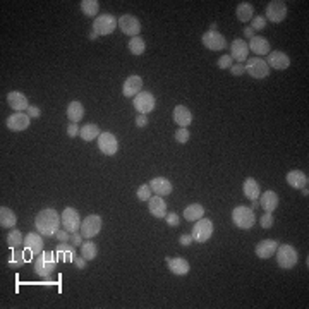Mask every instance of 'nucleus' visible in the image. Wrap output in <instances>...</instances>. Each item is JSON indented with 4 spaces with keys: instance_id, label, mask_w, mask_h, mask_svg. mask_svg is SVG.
<instances>
[{
    "instance_id": "5",
    "label": "nucleus",
    "mask_w": 309,
    "mask_h": 309,
    "mask_svg": "<svg viewBox=\"0 0 309 309\" xmlns=\"http://www.w3.org/2000/svg\"><path fill=\"white\" fill-rule=\"evenodd\" d=\"M119 26V21L112 14H102V16H96L93 21V31L98 34V36H107L115 31V28Z\"/></svg>"
},
{
    "instance_id": "56",
    "label": "nucleus",
    "mask_w": 309,
    "mask_h": 309,
    "mask_svg": "<svg viewBox=\"0 0 309 309\" xmlns=\"http://www.w3.org/2000/svg\"><path fill=\"white\" fill-rule=\"evenodd\" d=\"M301 191H302V196H307V194H309V192H307V187H302Z\"/></svg>"
},
{
    "instance_id": "54",
    "label": "nucleus",
    "mask_w": 309,
    "mask_h": 309,
    "mask_svg": "<svg viewBox=\"0 0 309 309\" xmlns=\"http://www.w3.org/2000/svg\"><path fill=\"white\" fill-rule=\"evenodd\" d=\"M244 36H246V38H249V40H251V38L254 36V29H253L251 26L244 28Z\"/></svg>"
},
{
    "instance_id": "2",
    "label": "nucleus",
    "mask_w": 309,
    "mask_h": 309,
    "mask_svg": "<svg viewBox=\"0 0 309 309\" xmlns=\"http://www.w3.org/2000/svg\"><path fill=\"white\" fill-rule=\"evenodd\" d=\"M57 258L55 253H42L38 254V258L34 260V273L43 278H47L55 272L57 268Z\"/></svg>"
},
{
    "instance_id": "48",
    "label": "nucleus",
    "mask_w": 309,
    "mask_h": 309,
    "mask_svg": "<svg viewBox=\"0 0 309 309\" xmlns=\"http://www.w3.org/2000/svg\"><path fill=\"white\" fill-rule=\"evenodd\" d=\"M55 237L59 239L61 242H69V239H71V234H69L66 228L64 230H59L57 234H55Z\"/></svg>"
},
{
    "instance_id": "18",
    "label": "nucleus",
    "mask_w": 309,
    "mask_h": 309,
    "mask_svg": "<svg viewBox=\"0 0 309 309\" xmlns=\"http://www.w3.org/2000/svg\"><path fill=\"white\" fill-rule=\"evenodd\" d=\"M53 253H55L57 261H61V263H72L78 258L76 246H74V244H69V242H61Z\"/></svg>"
},
{
    "instance_id": "45",
    "label": "nucleus",
    "mask_w": 309,
    "mask_h": 309,
    "mask_svg": "<svg viewBox=\"0 0 309 309\" xmlns=\"http://www.w3.org/2000/svg\"><path fill=\"white\" fill-rule=\"evenodd\" d=\"M165 222L168 223L170 227H177L179 223H181V218H179V215L177 213H167V217H165Z\"/></svg>"
},
{
    "instance_id": "39",
    "label": "nucleus",
    "mask_w": 309,
    "mask_h": 309,
    "mask_svg": "<svg viewBox=\"0 0 309 309\" xmlns=\"http://www.w3.org/2000/svg\"><path fill=\"white\" fill-rule=\"evenodd\" d=\"M23 242H24V236L17 230V228H12V230L9 232V236H7V246L14 249V247L21 246Z\"/></svg>"
},
{
    "instance_id": "23",
    "label": "nucleus",
    "mask_w": 309,
    "mask_h": 309,
    "mask_svg": "<svg viewBox=\"0 0 309 309\" xmlns=\"http://www.w3.org/2000/svg\"><path fill=\"white\" fill-rule=\"evenodd\" d=\"M149 187H151V192H154L157 196H168L172 192V182L165 177H154L149 181Z\"/></svg>"
},
{
    "instance_id": "3",
    "label": "nucleus",
    "mask_w": 309,
    "mask_h": 309,
    "mask_svg": "<svg viewBox=\"0 0 309 309\" xmlns=\"http://www.w3.org/2000/svg\"><path fill=\"white\" fill-rule=\"evenodd\" d=\"M277 265L283 268V270H292L294 266L297 265L299 254L296 251V247L291 246V244H282L277 249Z\"/></svg>"
},
{
    "instance_id": "47",
    "label": "nucleus",
    "mask_w": 309,
    "mask_h": 309,
    "mask_svg": "<svg viewBox=\"0 0 309 309\" xmlns=\"http://www.w3.org/2000/svg\"><path fill=\"white\" fill-rule=\"evenodd\" d=\"M230 72L234 76H241V74L246 72V67H244V64H236V66L230 67Z\"/></svg>"
},
{
    "instance_id": "36",
    "label": "nucleus",
    "mask_w": 309,
    "mask_h": 309,
    "mask_svg": "<svg viewBox=\"0 0 309 309\" xmlns=\"http://www.w3.org/2000/svg\"><path fill=\"white\" fill-rule=\"evenodd\" d=\"M96 254H98V247H96V244H94L93 241H84L81 244V256L86 261L94 260V258H96Z\"/></svg>"
},
{
    "instance_id": "55",
    "label": "nucleus",
    "mask_w": 309,
    "mask_h": 309,
    "mask_svg": "<svg viewBox=\"0 0 309 309\" xmlns=\"http://www.w3.org/2000/svg\"><path fill=\"white\" fill-rule=\"evenodd\" d=\"M96 36H98V34H96V33H94V31H93L91 34H89V40H96Z\"/></svg>"
},
{
    "instance_id": "28",
    "label": "nucleus",
    "mask_w": 309,
    "mask_h": 309,
    "mask_svg": "<svg viewBox=\"0 0 309 309\" xmlns=\"http://www.w3.org/2000/svg\"><path fill=\"white\" fill-rule=\"evenodd\" d=\"M260 204L265 211L273 213L278 206V194L273 191H265V194H260Z\"/></svg>"
},
{
    "instance_id": "52",
    "label": "nucleus",
    "mask_w": 309,
    "mask_h": 309,
    "mask_svg": "<svg viewBox=\"0 0 309 309\" xmlns=\"http://www.w3.org/2000/svg\"><path fill=\"white\" fill-rule=\"evenodd\" d=\"M136 126H138V127H146V126H148V119H146V115L139 113V115L136 117Z\"/></svg>"
},
{
    "instance_id": "53",
    "label": "nucleus",
    "mask_w": 309,
    "mask_h": 309,
    "mask_svg": "<svg viewBox=\"0 0 309 309\" xmlns=\"http://www.w3.org/2000/svg\"><path fill=\"white\" fill-rule=\"evenodd\" d=\"M74 265H76L79 270H84V268H86V260H84L83 256H78L76 260H74Z\"/></svg>"
},
{
    "instance_id": "32",
    "label": "nucleus",
    "mask_w": 309,
    "mask_h": 309,
    "mask_svg": "<svg viewBox=\"0 0 309 309\" xmlns=\"http://www.w3.org/2000/svg\"><path fill=\"white\" fill-rule=\"evenodd\" d=\"M16 222H17V217L11 208H6V206L0 208V225H2V228H12L16 225Z\"/></svg>"
},
{
    "instance_id": "9",
    "label": "nucleus",
    "mask_w": 309,
    "mask_h": 309,
    "mask_svg": "<svg viewBox=\"0 0 309 309\" xmlns=\"http://www.w3.org/2000/svg\"><path fill=\"white\" fill-rule=\"evenodd\" d=\"M132 105L134 108L143 113V115H146V113L153 112L154 110V105H157V100H154V96L149 91H141L138 93L136 96H134L132 100Z\"/></svg>"
},
{
    "instance_id": "1",
    "label": "nucleus",
    "mask_w": 309,
    "mask_h": 309,
    "mask_svg": "<svg viewBox=\"0 0 309 309\" xmlns=\"http://www.w3.org/2000/svg\"><path fill=\"white\" fill-rule=\"evenodd\" d=\"M62 225V218L61 215L53 210V208H45L36 215L34 218V227H36V232L42 234L43 237H55V234L61 230Z\"/></svg>"
},
{
    "instance_id": "35",
    "label": "nucleus",
    "mask_w": 309,
    "mask_h": 309,
    "mask_svg": "<svg viewBox=\"0 0 309 309\" xmlns=\"http://www.w3.org/2000/svg\"><path fill=\"white\" fill-rule=\"evenodd\" d=\"M236 14H237V17H239V21H241V23H247V21H251V19L254 17V7L249 2H242V4H239V6H237Z\"/></svg>"
},
{
    "instance_id": "6",
    "label": "nucleus",
    "mask_w": 309,
    "mask_h": 309,
    "mask_svg": "<svg viewBox=\"0 0 309 309\" xmlns=\"http://www.w3.org/2000/svg\"><path fill=\"white\" fill-rule=\"evenodd\" d=\"M244 67H246V72L249 76L254 79H265L270 76V67H268L265 59H260V57L247 59Z\"/></svg>"
},
{
    "instance_id": "4",
    "label": "nucleus",
    "mask_w": 309,
    "mask_h": 309,
    "mask_svg": "<svg viewBox=\"0 0 309 309\" xmlns=\"http://www.w3.org/2000/svg\"><path fill=\"white\" fill-rule=\"evenodd\" d=\"M232 222L234 225L242 228V230H249L253 228L254 222H256V217H254V211L247 206H237L232 210Z\"/></svg>"
},
{
    "instance_id": "22",
    "label": "nucleus",
    "mask_w": 309,
    "mask_h": 309,
    "mask_svg": "<svg viewBox=\"0 0 309 309\" xmlns=\"http://www.w3.org/2000/svg\"><path fill=\"white\" fill-rule=\"evenodd\" d=\"M7 103L12 110L16 112H23V110H28L29 108V102L26 98V94L21 93V91H11L7 94Z\"/></svg>"
},
{
    "instance_id": "33",
    "label": "nucleus",
    "mask_w": 309,
    "mask_h": 309,
    "mask_svg": "<svg viewBox=\"0 0 309 309\" xmlns=\"http://www.w3.org/2000/svg\"><path fill=\"white\" fill-rule=\"evenodd\" d=\"M67 117H69V121L71 122H79V121H83V117H84V107H83V103H79V102H71L69 103V107H67Z\"/></svg>"
},
{
    "instance_id": "19",
    "label": "nucleus",
    "mask_w": 309,
    "mask_h": 309,
    "mask_svg": "<svg viewBox=\"0 0 309 309\" xmlns=\"http://www.w3.org/2000/svg\"><path fill=\"white\" fill-rule=\"evenodd\" d=\"M141 88H143L141 76H129L126 81H124V84H122V93H124V96L134 98L138 93L143 91Z\"/></svg>"
},
{
    "instance_id": "31",
    "label": "nucleus",
    "mask_w": 309,
    "mask_h": 309,
    "mask_svg": "<svg viewBox=\"0 0 309 309\" xmlns=\"http://www.w3.org/2000/svg\"><path fill=\"white\" fill-rule=\"evenodd\" d=\"M203 217H204V208L198 203L189 204L186 210H184V218H186L187 222H198L201 220Z\"/></svg>"
},
{
    "instance_id": "51",
    "label": "nucleus",
    "mask_w": 309,
    "mask_h": 309,
    "mask_svg": "<svg viewBox=\"0 0 309 309\" xmlns=\"http://www.w3.org/2000/svg\"><path fill=\"white\" fill-rule=\"evenodd\" d=\"M179 242H181V246H191V244L194 242L192 241V236H187V234H184V236L179 237Z\"/></svg>"
},
{
    "instance_id": "37",
    "label": "nucleus",
    "mask_w": 309,
    "mask_h": 309,
    "mask_svg": "<svg viewBox=\"0 0 309 309\" xmlns=\"http://www.w3.org/2000/svg\"><path fill=\"white\" fill-rule=\"evenodd\" d=\"M129 50H131L132 55H141V53H144V50H146V43H144L141 36H134L129 42Z\"/></svg>"
},
{
    "instance_id": "41",
    "label": "nucleus",
    "mask_w": 309,
    "mask_h": 309,
    "mask_svg": "<svg viewBox=\"0 0 309 309\" xmlns=\"http://www.w3.org/2000/svg\"><path fill=\"white\" fill-rule=\"evenodd\" d=\"M151 187H149V184H144V186H141L138 189V199L139 201H148L149 198H151Z\"/></svg>"
},
{
    "instance_id": "30",
    "label": "nucleus",
    "mask_w": 309,
    "mask_h": 309,
    "mask_svg": "<svg viewBox=\"0 0 309 309\" xmlns=\"http://www.w3.org/2000/svg\"><path fill=\"white\" fill-rule=\"evenodd\" d=\"M242 191H244V196H246L247 199H251V201H256L261 194V189H260V186H258V182L251 177L244 181Z\"/></svg>"
},
{
    "instance_id": "40",
    "label": "nucleus",
    "mask_w": 309,
    "mask_h": 309,
    "mask_svg": "<svg viewBox=\"0 0 309 309\" xmlns=\"http://www.w3.org/2000/svg\"><path fill=\"white\" fill-rule=\"evenodd\" d=\"M189 131H187V127H179L177 131H176V134H173V138H176V141L177 143H181V144H184V143H187L189 141Z\"/></svg>"
},
{
    "instance_id": "10",
    "label": "nucleus",
    "mask_w": 309,
    "mask_h": 309,
    "mask_svg": "<svg viewBox=\"0 0 309 309\" xmlns=\"http://www.w3.org/2000/svg\"><path fill=\"white\" fill-rule=\"evenodd\" d=\"M62 227L66 228L69 234H74V232H79V228H81V217H79L78 210H74V208L67 206L66 210L62 211Z\"/></svg>"
},
{
    "instance_id": "25",
    "label": "nucleus",
    "mask_w": 309,
    "mask_h": 309,
    "mask_svg": "<svg viewBox=\"0 0 309 309\" xmlns=\"http://www.w3.org/2000/svg\"><path fill=\"white\" fill-rule=\"evenodd\" d=\"M167 266H168V270L177 277L187 275L189 270H191L189 263L184 260V258H167Z\"/></svg>"
},
{
    "instance_id": "29",
    "label": "nucleus",
    "mask_w": 309,
    "mask_h": 309,
    "mask_svg": "<svg viewBox=\"0 0 309 309\" xmlns=\"http://www.w3.org/2000/svg\"><path fill=\"white\" fill-rule=\"evenodd\" d=\"M307 176L301 170H292L287 173V184L294 189H302V187H307Z\"/></svg>"
},
{
    "instance_id": "15",
    "label": "nucleus",
    "mask_w": 309,
    "mask_h": 309,
    "mask_svg": "<svg viewBox=\"0 0 309 309\" xmlns=\"http://www.w3.org/2000/svg\"><path fill=\"white\" fill-rule=\"evenodd\" d=\"M29 121H31V117H29L28 113L16 112V113H12V115L7 117L6 126L14 132H21V131H24V129L29 127Z\"/></svg>"
},
{
    "instance_id": "20",
    "label": "nucleus",
    "mask_w": 309,
    "mask_h": 309,
    "mask_svg": "<svg viewBox=\"0 0 309 309\" xmlns=\"http://www.w3.org/2000/svg\"><path fill=\"white\" fill-rule=\"evenodd\" d=\"M23 246H24V249L31 251L33 254H42V251H43V236L40 232H29L28 236H24Z\"/></svg>"
},
{
    "instance_id": "50",
    "label": "nucleus",
    "mask_w": 309,
    "mask_h": 309,
    "mask_svg": "<svg viewBox=\"0 0 309 309\" xmlns=\"http://www.w3.org/2000/svg\"><path fill=\"white\" fill-rule=\"evenodd\" d=\"M26 112H28V115L31 119H38L40 115H42V110H40L38 107H34V105H29V108Z\"/></svg>"
},
{
    "instance_id": "38",
    "label": "nucleus",
    "mask_w": 309,
    "mask_h": 309,
    "mask_svg": "<svg viewBox=\"0 0 309 309\" xmlns=\"http://www.w3.org/2000/svg\"><path fill=\"white\" fill-rule=\"evenodd\" d=\"M81 11L86 14L88 17H96L98 16V2L96 0H83Z\"/></svg>"
},
{
    "instance_id": "11",
    "label": "nucleus",
    "mask_w": 309,
    "mask_h": 309,
    "mask_svg": "<svg viewBox=\"0 0 309 309\" xmlns=\"http://www.w3.org/2000/svg\"><path fill=\"white\" fill-rule=\"evenodd\" d=\"M201 42H203L204 47H206L208 50H213V52H220V50H225L228 47L225 36L220 34L218 31H211V29L203 34Z\"/></svg>"
},
{
    "instance_id": "12",
    "label": "nucleus",
    "mask_w": 309,
    "mask_h": 309,
    "mask_svg": "<svg viewBox=\"0 0 309 309\" xmlns=\"http://www.w3.org/2000/svg\"><path fill=\"white\" fill-rule=\"evenodd\" d=\"M266 19L272 23H282L287 17V6L283 0H272L266 6Z\"/></svg>"
},
{
    "instance_id": "34",
    "label": "nucleus",
    "mask_w": 309,
    "mask_h": 309,
    "mask_svg": "<svg viewBox=\"0 0 309 309\" xmlns=\"http://www.w3.org/2000/svg\"><path fill=\"white\" fill-rule=\"evenodd\" d=\"M100 127L96 126V124H86V126H83L81 129H79V136H81L83 141H93V139H96L100 136Z\"/></svg>"
},
{
    "instance_id": "17",
    "label": "nucleus",
    "mask_w": 309,
    "mask_h": 309,
    "mask_svg": "<svg viewBox=\"0 0 309 309\" xmlns=\"http://www.w3.org/2000/svg\"><path fill=\"white\" fill-rule=\"evenodd\" d=\"M266 64H268V67H270V69H277V71H285V69L291 66V59H288L287 53L275 50V52L268 53Z\"/></svg>"
},
{
    "instance_id": "46",
    "label": "nucleus",
    "mask_w": 309,
    "mask_h": 309,
    "mask_svg": "<svg viewBox=\"0 0 309 309\" xmlns=\"http://www.w3.org/2000/svg\"><path fill=\"white\" fill-rule=\"evenodd\" d=\"M79 129H81V127H79L76 122H71L67 126V136L72 138V139L76 138V136H79Z\"/></svg>"
},
{
    "instance_id": "44",
    "label": "nucleus",
    "mask_w": 309,
    "mask_h": 309,
    "mask_svg": "<svg viewBox=\"0 0 309 309\" xmlns=\"http://www.w3.org/2000/svg\"><path fill=\"white\" fill-rule=\"evenodd\" d=\"M273 222H275V218H273V213H268V211H265V215H263L261 220H260L263 228H272L273 227Z\"/></svg>"
},
{
    "instance_id": "21",
    "label": "nucleus",
    "mask_w": 309,
    "mask_h": 309,
    "mask_svg": "<svg viewBox=\"0 0 309 309\" xmlns=\"http://www.w3.org/2000/svg\"><path fill=\"white\" fill-rule=\"evenodd\" d=\"M278 249V242L273 241V239H265V241L258 242L256 244V256L261 258V260H268V258H272L273 254L277 253Z\"/></svg>"
},
{
    "instance_id": "16",
    "label": "nucleus",
    "mask_w": 309,
    "mask_h": 309,
    "mask_svg": "<svg viewBox=\"0 0 309 309\" xmlns=\"http://www.w3.org/2000/svg\"><path fill=\"white\" fill-rule=\"evenodd\" d=\"M230 57L232 61H236L237 64L246 62L249 59V47L247 43L241 38H236L230 45Z\"/></svg>"
},
{
    "instance_id": "24",
    "label": "nucleus",
    "mask_w": 309,
    "mask_h": 309,
    "mask_svg": "<svg viewBox=\"0 0 309 309\" xmlns=\"http://www.w3.org/2000/svg\"><path fill=\"white\" fill-rule=\"evenodd\" d=\"M148 210L154 218H165L167 217V203L163 201L162 196H151L148 199Z\"/></svg>"
},
{
    "instance_id": "27",
    "label": "nucleus",
    "mask_w": 309,
    "mask_h": 309,
    "mask_svg": "<svg viewBox=\"0 0 309 309\" xmlns=\"http://www.w3.org/2000/svg\"><path fill=\"white\" fill-rule=\"evenodd\" d=\"M173 122H176L179 127H187L189 124L192 122L191 110L184 105H177L176 108H173Z\"/></svg>"
},
{
    "instance_id": "26",
    "label": "nucleus",
    "mask_w": 309,
    "mask_h": 309,
    "mask_svg": "<svg viewBox=\"0 0 309 309\" xmlns=\"http://www.w3.org/2000/svg\"><path fill=\"white\" fill-rule=\"evenodd\" d=\"M249 50L256 55H268L272 52L270 50V42L265 36H253L251 42L247 43Z\"/></svg>"
},
{
    "instance_id": "7",
    "label": "nucleus",
    "mask_w": 309,
    "mask_h": 309,
    "mask_svg": "<svg viewBox=\"0 0 309 309\" xmlns=\"http://www.w3.org/2000/svg\"><path fill=\"white\" fill-rule=\"evenodd\" d=\"M192 241H196L198 244H203L206 241H210V237L213 236V222L210 218H201V220L196 222V225L192 227Z\"/></svg>"
},
{
    "instance_id": "43",
    "label": "nucleus",
    "mask_w": 309,
    "mask_h": 309,
    "mask_svg": "<svg viewBox=\"0 0 309 309\" xmlns=\"http://www.w3.org/2000/svg\"><path fill=\"white\" fill-rule=\"evenodd\" d=\"M217 66L220 69H230L234 66V61L230 55H222L220 59L217 61Z\"/></svg>"
},
{
    "instance_id": "8",
    "label": "nucleus",
    "mask_w": 309,
    "mask_h": 309,
    "mask_svg": "<svg viewBox=\"0 0 309 309\" xmlns=\"http://www.w3.org/2000/svg\"><path fill=\"white\" fill-rule=\"evenodd\" d=\"M102 217L100 215H88L84 220L81 222V228H79V232H81V236L84 239H91V237H96L100 230H102Z\"/></svg>"
},
{
    "instance_id": "42",
    "label": "nucleus",
    "mask_w": 309,
    "mask_h": 309,
    "mask_svg": "<svg viewBox=\"0 0 309 309\" xmlns=\"http://www.w3.org/2000/svg\"><path fill=\"white\" fill-rule=\"evenodd\" d=\"M266 26V17L265 16H256L251 19V28L254 31H261V29H265Z\"/></svg>"
},
{
    "instance_id": "13",
    "label": "nucleus",
    "mask_w": 309,
    "mask_h": 309,
    "mask_svg": "<svg viewBox=\"0 0 309 309\" xmlns=\"http://www.w3.org/2000/svg\"><path fill=\"white\" fill-rule=\"evenodd\" d=\"M98 148L107 157H113L119 149V141L112 132H102L98 136Z\"/></svg>"
},
{
    "instance_id": "49",
    "label": "nucleus",
    "mask_w": 309,
    "mask_h": 309,
    "mask_svg": "<svg viewBox=\"0 0 309 309\" xmlns=\"http://www.w3.org/2000/svg\"><path fill=\"white\" fill-rule=\"evenodd\" d=\"M71 241H72V244L76 247H81V244L84 242L83 241V236H81V232H74L72 236H71Z\"/></svg>"
},
{
    "instance_id": "14",
    "label": "nucleus",
    "mask_w": 309,
    "mask_h": 309,
    "mask_svg": "<svg viewBox=\"0 0 309 309\" xmlns=\"http://www.w3.org/2000/svg\"><path fill=\"white\" fill-rule=\"evenodd\" d=\"M119 28H121V31L124 34L132 38L139 36V33H141V23L138 21V17L131 16V14H126V16L119 19Z\"/></svg>"
}]
</instances>
